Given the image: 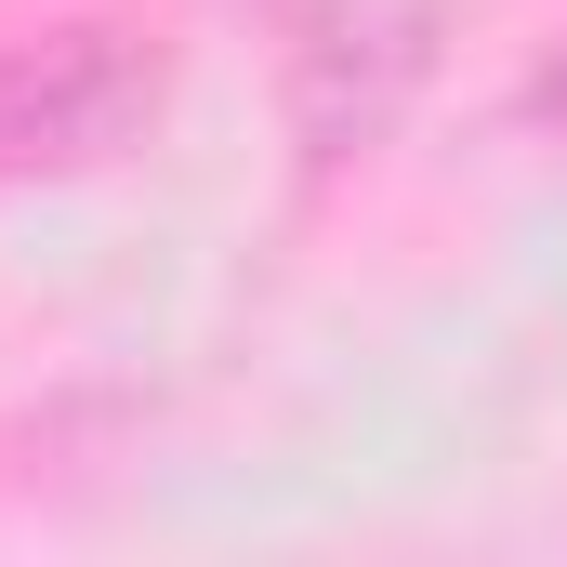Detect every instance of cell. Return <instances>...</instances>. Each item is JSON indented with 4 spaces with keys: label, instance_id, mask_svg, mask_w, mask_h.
I'll use <instances>...</instances> for the list:
<instances>
[{
    "label": "cell",
    "instance_id": "cell-3",
    "mask_svg": "<svg viewBox=\"0 0 567 567\" xmlns=\"http://www.w3.org/2000/svg\"><path fill=\"white\" fill-rule=\"evenodd\" d=\"M528 120H555V133H567V53L542 66V80H528Z\"/></svg>",
    "mask_w": 567,
    "mask_h": 567
},
{
    "label": "cell",
    "instance_id": "cell-1",
    "mask_svg": "<svg viewBox=\"0 0 567 567\" xmlns=\"http://www.w3.org/2000/svg\"><path fill=\"white\" fill-rule=\"evenodd\" d=\"M145 120H158V40L145 27L80 13V27L0 40V185L106 172L120 145H145Z\"/></svg>",
    "mask_w": 567,
    "mask_h": 567
},
{
    "label": "cell",
    "instance_id": "cell-2",
    "mask_svg": "<svg viewBox=\"0 0 567 567\" xmlns=\"http://www.w3.org/2000/svg\"><path fill=\"white\" fill-rule=\"evenodd\" d=\"M410 80H423V0H330L290 53V120H303L317 158H343L396 120Z\"/></svg>",
    "mask_w": 567,
    "mask_h": 567
}]
</instances>
